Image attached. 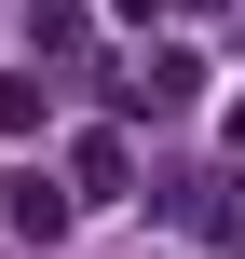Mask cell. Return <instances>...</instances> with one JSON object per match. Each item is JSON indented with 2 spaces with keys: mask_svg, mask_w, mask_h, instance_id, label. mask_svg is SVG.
<instances>
[{
  "mask_svg": "<svg viewBox=\"0 0 245 259\" xmlns=\"http://www.w3.org/2000/svg\"><path fill=\"white\" fill-rule=\"evenodd\" d=\"M232 150H245V109H232Z\"/></svg>",
  "mask_w": 245,
  "mask_h": 259,
  "instance_id": "obj_6",
  "label": "cell"
},
{
  "mask_svg": "<svg viewBox=\"0 0 245 259\" xmlns=\"http://www.w3.org/2000/svg\"><path fill=\"white\" fill-rule=\"evenodd\" d=\"M55 123V82H27V68H0V137H41Z\"/></svg>",
  "mask_w": 245,
  "mask_h": 259,
  "instance_id": "obj_5",
  "label": "cell"
},
{
  "mask_svg": "<svg viewBox=\"0 0 245 259\" xmlns=\"http://www.w3.org/2000/svg\"><path fill=\"white\" fill-rule=\"evenodd\" d=\"M27 41H41V55H82V41H95V0H27Z\"/></svg>",
  "mask_w": 245,
  "mask_h": 259,
  "instance_id": "obj_4",
  "label": "cell"
},
{
  "mask_svg": "<svg viewBox=\"0 0 245 259\" xmlns=\"http://www.w3.org/2000/svg\"><path fill=\"white\" fill-rule=\"evenodd\" d=\"M191 96H205V55H191V41H164V55L123 82V123H177Z\"/></svg>",
  "mask_w": 245,
  "mask_h": 259,
  "instance_id": "obj_1",
  "label": "cell"
},
{
  "mask_svg": "<svg viewBox=\"0 0 245 259\" xmlns=\"http://www.w3.org/2000/svg\"><path fill=\"white\" fill-rule=\"evenodd\" d=\"M68 191H82V205L136 191V150H123V137H82V150H68Z\"/></svg>",
  "mask_w": 245,
  "mask_h": 259,
  "instance_id": "obj_3",
  "label": "cell"
},
{
  "mask_svg": "<svg viewBox=\"0 0 245 259\" xmlns=\"http://www.w3.org/2000/svg\"><path fill=\"white\" fill-rule=\"evenodd\" d=\"M68 205H82V191H68V178H41V164H27V178H0V219H14V246H68Z\"/></svg>",
  "mask_w": 245,
  "mask_h": 259,
  "instance_id": "obj_2",
  "label": "cell"
}]
</instances>
